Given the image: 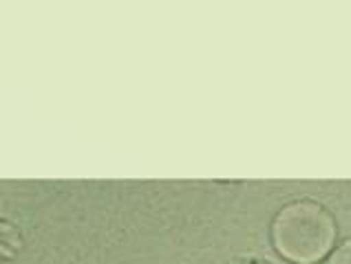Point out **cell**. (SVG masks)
I'll list each match as a JSON object with an SVG mask.
<instances>
[{"label": "cell", "instance_id": "cell-1", "mask_svg": "<svg viewBox=\"0 0 351 264\" xmlns=\"http://www.w3.org/2000/svg\"><path fill=\"white\" fill-rule=\"evenodd\" d=\"M336 238L332 214L314 200H294L278 211L272 225V242L283 258L296 264L323 260Z\"/></svg>", "mask_w": 351, "mask_h": 264}, {"label": "cell", "instance_id": "cell-2", "mask_svg": "<svg viewBox=\"0 0 351 264\" xmlns=\"http://www.w3.org/2000/svg\"><path fill=\"white\" fill-rule=\"evenodd\" d=\"M20 249V231L9 220L0 218V260H9Z\"/></svg>", "mask_w": 351, "mask_h": 264}, {"label": "cell", "instance_id": "cell-3", "mask_svg": "<svg viewBox=\"0 0 351 264\" xmlns=\"http://www.w3.org/2000/svg\"><path fill=\"white\" fill-rule=\"evenodd\" d=\"M329 264H351V240L343 242V245L334 251V256L329 258Z\"/></svg>", "mask_w": 351, "mask_h": 264}, {"label": "cell", "instance_id": "cell-4", "mask_svg": "<svg viewBox=\"0 0 351 264\" xmlns=\"http://www.w3.org/2000/svg\"><path fill=\"white\" fill-rule=\"evenodd\" d=\"M241 264H272V262H267L263 258H245V260H241Z\"/></svg>", "mask_w": 351, "mask_h": 264}]
</instances>
